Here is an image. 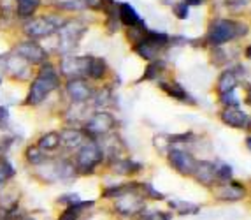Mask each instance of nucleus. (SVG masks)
Instances as JSON below:
<instances>
[{
    "instance_id": "obj_1",
    "label": "nucleus",
    "mask_w": 251,
    "mask_h": 220,
    "mask_svg": "<svg viewBox=\"0 0 251 220\" xmlns=\"http://www.w3.org/2000/svg\"><path fill=\"white\" fill-rule=\"evenodd\" d=\"M60 86V76L56 69L51 64H46L41 67V72L37 74L32 85H30L28 95H26V104L28 106H39L44 99H48L53 90Z\"/></svg>"
},
{
    "instance_id": "obj_2",
    "label": "nucleus",
    "mask_w": 251,
    "mask_h": 220,
    "mask_svg": "<svg viewBox=\"0 0 251 220\" xmlns=\"http://www.w3.org/2000/svg\"><path fill=\"white\" fill-rule=\"evenodd\" d=\"M104 161V152L95 141H86L75 153V171L81 174H92L99 164Z\"/></svg>"
},
{
    "instance_id": "obj_3",
    "label": "nucleus",
    "mask_w": 251,
    "mask_h": 220,
    "mask_svg": "<svg viewBox=\"0 0 251 220\" xmlns=\"http://www.w3.org/2000/svg\"><path fill=\"white\" fill-rule=\"evenodd\" d=\"M248 27L243 25V23L232 22V20H218L211 25L209 28V43L214 44V46H220L223 43H228L232 39L239 37V35L246 34Z\"/></svg>"
},
{
    "instance_id": "obj_4",
    "label": "nucleus",
    "mask_w": 251,
    "mask_h": 220,
    "mask_svg": "<svg viewBox=\"0 0 251 220\" xmlns=\"http://www.w3.org/2000/svg\"><path fill=\"white\" fill-rule=\"evenodd\" d=\"M169 44V35L162 32H146L141 41L135 44V51L146 60H153L160 50Z\"/></svg>"
},
{
    "instance_id": "obj_5",
    "label": "nucleus",
    "mask_w": 251,
    "mask_h": 220,
    "mask_svg": "<svg viewBox=\"0 0 251 220\" xmlns=\"http://www.w3.org/2000/svg\"><path fill=\"white\" fill-rule=\"evenodd\" d=\"M116 125V120L114 116H111L109 113H95L92 118L86 122V127H84V136H90V138H97V136H104L107 132H111Z\"/></svg>"
},
{
    "instance_id": "obj_6",
    "label": "nucleus",
    "mask_w": 251,
    "mask_h": 220,
    "mask_svg": "<svg viewBox=\"0 0 251 220\" xmlns=\"http://www.w3.org/2000/svg\"><path fill=\"white\" fill-rule=\"evenodd\" d=\"M62 20L60 22H54L51 16H41V18H32L26 25V34L32 35V37H44V35L53 34L54 30L62 27Z\"/></svg>"
},
{
    "instance_id": "obj_7",
    "label": "nucleus",
    "mask_w": 251,
    "mask_h": 220,
    "mask_svg": "<svg viewBox=\"0 0 251 220\" xmlns=\"http://www.w3.org/2000/svg\"><path fill=\"white\" fill-rule=\"evenodd\" d=\"M169 162L181 174H193L195 173V167H197V161L190 153L181 152V150H172L169 153Z\"/></svg>"
},
{
    "instance_id": "obj_8",
    "label": "nucleus",
    "mask_w": 251,
    "mask_h": 220,
    "mask_svg": "<svg viewBox=\"0 0 251 220\" xmlns=\"http://www.w3.org/2000/svg\"><path fill=\"white\" fill-rule=\"evenodd\" d=\"M67 93L69 97L72 99V102H86L92 97L93 90L84 80L75 78V80H71L67 83Z\"/></svg>"
},
{
    "instance_id": "obj_9",
    "label": "nucleus",
    "mask_w": 251,
    "mask_h": 220,
    "mask_svg": "<svg viewBox=\"0 0 251 220\" xmlns=\"http://www.w3.org/2000/svg\"><path fill=\"white\" fill-rule=\"evenodd\" d=\"M222 120L226 125H230V127H235V129H246L248 123H250L248 114L243 113L239 108H226L222 113Z\"/></svg>"
},
{
    "instance_id": "obj_10",
    "label": "nucleus",
    "mask_w": 251,
    "mask_h": 220,
    "mask_svg": "<svg viewBox=\"0 0 251 220\" xmlns=\"http://www.w3.org/2000/svg\"><path fill=\"white\" fill-rule=\"evenodd\" d=\"M18 51L21 53V56L26 60V62H34V64H41L44 62L48 56V53L42 50L39 44L35 43H25L18 46Z\"/></svg>"
},
{
    "instance_id": "obj_11",
    "label": "nucleus",
    "mask_w": 251,
    "mask_h": 220,
    "mask_svg": "<svg viewBox=\"0 0 251 220\" xmlns=\"http://www.w3.org/2000/svg\"><path fill=\"white\" fill-rule=\"evenodd\" d=\"M118 20H120L123 25L130 27V28H132V27L141 25V23H144L143 20H141V16L135 13V9L132 7L130 4H126V2L118 4Z\"/></svg>"
},
{
    "instance_id": "obj_12",
    "label": "nucleus",
    "mask_w": 251,
    "mask_h": 220,
    "mask_svg": "<svg viewBox=\"0 0 251 220\" xmlns=\"http://www.w3.org/2000/svg\"><path fill=\"white\" fill-rule=\"evenodd\" d=\"M246 195V189H244L241 183H228V185L222 187L216 191V197L222 199V201H239Z\"/></svg>"
},
{
    "instance_id": "obj_13",
    "label": "nucleus",
    "mask_w": 251,
    "mask_h": 220,
    "mask_svg": "<svg viewBox=\"0 0 251 220\" xmlns=\"http://www.w3.org/2000/svg\"><path fill=\"white\" fill-rule=\"evenodd\" d=\"M107 72V65H105L104 58H86V67H84V76H88L90 80H102Z\"/></svg>"
},
{
    "instance_id": "obj_14",
    "label": "nucleus",
    "mask_w": 251,
    "mask_h": 220,
    "mask_svg": "<svg viewBox=\"0 0 251 220\" xmlns=\"http://www.w3.org/2000/svg\"><path fill=\"white\" fill-rule=\"evenodd\" d=\"M195 176L201 183L204 185H211V183L216 180V165L213 162H197V167H195Z\"/></svg>"
},
{
    "instance_id": "obj_15",
    "label": "nucleus",
    "mask_w": 251,
    "mask_h": 220,
    "mask_svg": "<svg viewBox=\"0 0 251 220\" xmlns=\"http://www.w3.org/2000/svg\"><path fill=\"white\" fill-rule=\"evenodd\" d=\"M60 141H62V146L69 150L79 148L84 143V134L79 131H74V129H69V131L60 132Z\"/></svg>"
},
{
    "instance_id": "obj_16",
    "label": "nucleus",
    "mask_w": 251,
    "mask_h": 220,
    "mask_svg": "<svg viewBox=\"0 0 251 220\" xmlns=\"http://www.w3.org/2000/svg\"><path fill=\"white\" fill-rule=\"evenodd\" d=\"M62 146V141H60V132H46L42 134L37 141V148L41 152H54Z\"/></svg>"
},
{
    "instance_id": "obj_17",
    "label": "nucleus",
    "mask_w": 251,
    "mask_h": 220,
    "mask_svg": "<svg viewBox=\"0 0 251 220\" xmlns=\"http://www.w3.org/2000/svg\"><path fill=\"white\" fill-rule=\"evenodd\" d=\"M235 85H237V78H235V74L232 71H225L222 76H220V80H218V92H220V95L234 92Z\"/></svg>"
},
{
    "instance_id": "obj_18",
    "label": "nucleus",
    "mask_w": 251,
    "mask_h": 220,
    "mask_svg": "<svg viewBox=\"0 0 251 220\" xmlns=\"http://www.w3.org/2000/svg\"><path fill=\"white\" fill-rule=\"evenodd\" d=\"M39 5H41V0H16V13L21 18H30Z\"/></svg>"
},
{
    "instance_id": "obj_19",
    "label": "nucleus",
    "mask_w": 251,
    "mask_h": 220,
    "mask_svg": "<svg viewBox=\"0 0 251 220\" xmlns=\"http://www.w3.org/2000/svg\"><path fill=\"white\" fill-rule=\"evenodd\" d=\"M162 90L171 97L177 99V101H188V93L184 92V88L177 83H160Z\"/></svg>"
},
{
    "instance_id": "obj_20",
    "label": "nucleus",
    "mask_w": 251,
    "mask_h": 220,
    "mask_svg": "<svg viewBox=\"0 0 251 220\" xmlns=\"http://www.w3.org/2000/svg\"><path fill=\"white\" fill-rule=\"evenodd\" d=\"M16 174V169L7 159H0V187H4Z\"/></svg>"
},
{
    "instance_id": "obj_21",
    "label": "nucleus",
    "mask_w": 251,
    "mask_h": 220,
    "mask_svg": "<svg viewBox=\"0 0 251 220\" xmlns=\"http://www.w3.org/2000/svg\"><path fill=\"white\" fill-rule=\"evenodd\" d=\"M25 157H26V161L34 165H39L44 162V152H41L37 146H28L25 152Z\"/></svg>"
},
{
    "instance_id": "obj_22",
    "label": "nucleus",
    "mask_w": 251,
    "mask_h": 220,
    "mask_svg": "<svg viewBox=\"0 0 251 220\" xmlns=\"http://www.w3.org/2000/svg\"><path fill=\"white\" fill-rule=\"evenodd\" d=\"M232 178V169L230 165L222 164L220 167H216V180H222V182H228Z\"/></svg>"
},
{
    "instance_id": "obj_23",
    "label": "nucleus",
    "mask_w": 251,
    "mask_h": 220,
    "mask_svg": "<svg viewBox=\"0 0 251 220\" xmlns=\"http://www.w3.org/2000/svg\"><path fill=\"white\" fill-rule=\"evenodd\" d=\"M220 99H222L223 104H226L228 108H237L239 101L235 99L234 92H228V93H223V95H220Z\"/></svg>"
},
{
    "instance_id": "obj_24",
    "label": "nucleus",
    "mask_w": 251,
    "mask_h": 220,
    "mask_svg": "<svg viewBox=\"0 0 251 220\" xmlns=\"http://www.w3.org/2000/svg\"><path fill=\"white\" fill-rule=\"evenodd\" d=\"M174 13H176V16L179 18V20H184V18L188 16V5L184 4V2L176 4L174 5Z\"/></svg>"
},
{
    "instance_id": "obj_25",
    "label": "nucleus",
    "mask_w": 251,
    "mask_h": 220,
    "mask_svg": "<svg viewBox=\"0 0 251 220\" xmlns=\"http://www.w3.org/2000/svg\"><path fill=\"white\" fill-rule=\"evenodd\" d=\"M156 74H158V64H150L146 72H144L143 80H153V78H156Z\"/></svg>"
},
{
    "instance_id": "obj_26",
    "label": "nucleus",
    "mask_w": 251,
    "mask_h": 220,
    "mask_svg": "<svg viewBox=\"0 0 251 220\" xmlns=\"http://www.w3.org/2000/svg\"><path fill=\"white\" fill-rule=\"evenodd\" d=\"M9 120V111L4 106H0V123H4Z\"/></svg>"
},
{
    "instance_id": "obj_27",
    "label": "nucleus",
    "mask_w": 251,
    "mask_h": 220,
    "mask_svg": "<svg viewBox=\"0 0 251 220\" xmlns=\"http://www.w3.org/2000/svg\"><path fill=\"white\" fill-rule=\"evenodd\" d=\"M204 0H184V4L186 5H201Z\"/></svg>"
},
{
    "instance_id": "obj_28",
    "label": "nucleus",
    "mask_w": 251,
    "mask_h": 220,
    "mask_svg": "<svg viewBox=\"0 0 251 220\" xmlns=\"http://www.w3.org/2000/svg\"><path fill=\"white\" fill-rule=\"evenodd\" d=\"M246 104H248V106H251V92L246 95Z\"/></svg>"
},
{
    "instance_id": "obj_29",
    "label": "nucleus",
    "mask_w": 251,
    "mask_h": 220,
    "mask_svg": "<svg viewBox=\"0 0 251 220\" xmlns=\"http://www.w3.org/2000/svg\"><path fill=\"white\" fill-rule=\"evenodd\" d=\"M246 56H248V58H251V46L246 50Z\"/></svg>"
},
{
    "instance_id": "obj_30",
    "label": "nucleus",
    "mask_w": 251,
    "mask_h": 220,
    "mask_svg": "<svg viewBox=\"0 0 251 220\" xmlns=\"http://www.w3.org/2000/svg\"><path fill=\"white\" fill-rule=\"evenodd\" d=\"M246 143H248V146H250V150H251V138H248Z\"/></svg>"
},
{
    "instance_id": "obj_31",
    "label": "nucleus",
    "mask_w": 251,
    "mask_h": 220,
    "mask_svg": "<svg viewBox=\"0 0 251 220\" xmlns=\"http://www.w3.org/2000/svg\"><path fill=\"white\" fill-rule=\"evenodd\" d=\"M23 220H35V219H28V217H25V219H23Z\"/></svg>"
}]
</instances>
